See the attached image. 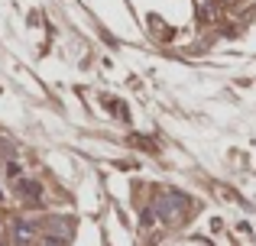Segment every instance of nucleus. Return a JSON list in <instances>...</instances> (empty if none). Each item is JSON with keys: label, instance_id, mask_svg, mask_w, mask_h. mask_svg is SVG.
Wrapping results in <instances>:
<instances>
[{"label": "nucleus", "instance_id": "nucleus-2", "mask_svg": "<svg viewBox=\"0 0 256 246\" xmlns=\"http://www.w3.org/2000/svg\"><path fill=\"white\" fill-rule=\"evenodd\" d=\"M16 195H20V201H26V204H39L42 201V185L30 182V178H20L16 182Z\"/></svg>", "mask_w": 256, "mask_h": 246}, {"label": "nucleus", "instance_id": "nucleus-4", "mask_svg": "<svg viewBox=\"0 0 256 246\" xmlns=\"http://www.w3.org/2000/svg\"><path fill=\"white\" fill-rule=\"evenodd\" d=\"M42 246H65V237H46Z\"/></svg>", "mask_w": 256, "mask_h": 246}, {"label": "nucleus", "instance_id": "nucleus-7", "mask_svg": "<svg viewBox=\"0 0 256 246\" xmlns=\"http://www.w3.org/2000/svg\"><path fill=\"white\" fill-rule=\"evenodd\" d=\"M0 201H4V191H0Z\"/></svg>", "mask_w": 256, "mask_h": 246}, {"label": "nucleus", "instance_id": "nucleus-5", "mask_svg": "<svg viewBox=\"0 0 256 246\" xmlns=\"http://www.w3.org/2000/svg\"><path fill=\"white\" fill-rule=\"evenodd\" d=\"M6 175H10V178H20V165L10 162V165H6Z\"/></svg>", "mask_w": 256, "mask_h": 246}, {"label": "nucleus", "instance_id": "nucleus-3", "mask_svg": "<svg viewBox=\"0 0 256 246\" xmlns=\"http://www.w3.org/2000/svg\"><path fill=\"white\" fill-rule=\"evenodd\" d=\"M13 240H16L20 246H30L32 240H36V224L32 221H20L16 230H13Z\"/></svg>", "mask_w": 256, "mask_h": 246}, {"label": "nucleus", "instance_id": "nucleus-1", "mask_svg": "<svg viewBox=\"0 0 256 246\" xmlns=\"http://www.w3.org/2000/svg\"><path fill=\"white\" fill-rule=\"evenodd\" d=\"M156 217H162L166 224H182L185 221V211H188V198L182 195H172V191H162L156 198Z\"/></svg>", "mask_w": 256, "mask_h": 246}, {"label": "nucleus", "instance_id": "nucleus-6", "mask_svg": "<svg viewBox=\"0 0 256 246\" xmlns=\"http://www.w3.org/2000/svg\"><path fill=\"white\" fill-rule=\"evenodd\" d=\"M224 3H237V0H224Z\"/></svg>", "mask_w": 256, "mask_h": 246}]
</instances>
